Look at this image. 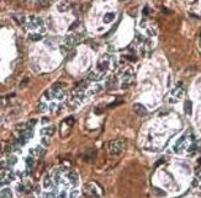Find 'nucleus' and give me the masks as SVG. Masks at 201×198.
Listing matches in <instances>:
<instances>
[{
  "instance_id": "f257e3e1",
  "label": "nucleus",
  "mask_w": 201,
  "mask_h": 198,
  "mask_svg": "<svg viewBox=\"0 0 201 198\" xmlns=\"http://www.w3.org/2000/svg\"><path fill=\"white\" fill-rule=\"evenodd\" d=\"M115 68H116V58L110 54H104L98 62L96 71L101 74L102 76H105V74L107 71L114 70Z\"/></svg>"
},
{
  "instance_id": "f03ea898",
  "label": "nucleus",
  "mask_w": 201,
  "mask_h": 198,
  "mask_svg": "<svg viewBox=\"0 0 201 198\" xmlns=\"http://www.w3.org/2000/svg\"><path fill=\"white\" fill-rule=\"evenodd\" d=\"M120 75L122 78V84H121V88L122 89H127L131 84H132V80H133V70L131 67H126L123 68L121 71H120Z\"/></svg>"
},
{
  "instance_id": "7ed1b4c3",
  "label": "nucleus",
  "mask_w": 201,
  "mask_h": 198,
  "mask_svg": "<svg viewBox=\"0 0 201 198\" xmlns=\"http://www.w3.org/2000/svg\"><path fill=\"white\" fill-rule=\"evenodd\" d=\"M29 28L31 31H34L35 33H41L45 31V24H43V20L40 19V17H35V16H31L30 17V21H29Z\"/></svg>"
},
{
  "instance_id": "20e7f679",
  "label": "nucleus",
  "mask_w": 201,
  "mask_h": 198,
  "mask_svg": "<svg viewBox=\"0 0 201 198\" xmlns=\"http://www.w3.org/2000/svg\"><path fill=\"white\" fill-rule=\"evenodd\" d=\"M126 148V143L123 140H114L109 143V153L112 156H118Z\"/></svg>"
},
{
  "instance_id": "39448f33",
  "label": "nucleus",
  "mask_w": 201,
  "mask_h": 198,
  "mask_svg": "<svg viewBox=\"0 0 201 198\" xmlns=\"http://www.w3.org/2000/svg\"><path fill=\"white\" fill-rule=\"evenodd\" d=\"M78 43V36L75 35H69L64 38L63 41V45L60 46V50L62 53H68L69 50H72V48Z\"/></svg>"
},
{
  "instance_id": "423d86ee",
  "label": "nucleus",
  "mask_w": 201,
  "mask_h": 198,
  "mask_svg": "<svg viewBox=\"0 0 201 198\" xmlns=\"http://www.w3.org/2000/svg\"><path fill=\"white\" fill-rule=\"evenodd\" d=\"M62 84H56L51 91V96L52 99H56V100H63L64 96H65V91L63 90V88H60Z\"/></svg>"
},
{
  "instance_id": "0eeeda50",
  "label": "nucleus",
  "mask_w": 201,
  "mask_h": 198,
  "mask_svg": "<svg viewBox=\"0 0 201 198\" xmlns=\"http://www.w3.org/2000/svg\"><path fill=\"white\" fill-rule=\"evenodd\" d=\"M183 96H184V89H183L181 85H178V86L170 93V99H169V101H170V102H176V101L183 99Z\"/></svg>"
},
{
  "instance_id": "6e6552de",
  "label": "nucleus",
  "mask_w": 201,
  "mask_h": 198,
  "mask_svg": "<svg viewBox=\"0 0 201 198\" xmlns=\"http://www.w3.org/2000/svg\"><path fill=\"white\" fill-rule=\"evenodd\" d=\"M84 195L88 198H99L100 195L96 192V187L94 183H88L84 187Z\"/></svg>"
},
{
  "instance_id": "1a4fd4ad",
  "label": "nucleus",
  "mask_w": 201,
  "mask_h": 198,
  "mask_svg": "<svg viewBox=\"0 0 201 198\" xmlns=\"http://www.w3.org/2000/svg\"><path fill=\"white\" fill-rule=\"evenodd\" d=\"M67 180L72 186H77L79 183V176L75 171H68L67 172Z\"/></svg>"
},
{
  "instance_id": "9d476101",
  "label": "nucleus",
  "mask_w": 201,
  "mask_h": 198,
  "mask_svg": "<svg viewBox=\"0 0 201 198\" xmlns=\"http://www.w3.org/2000/svg\"><path fill=\"white\" fill-rule=\"evenodd\" d=\"M133 110H135V112L138 116H146L147 114V108L143 105H141V103H135L133 105Z\"/></svg>"
},
{
  "instance_id": "9b49d317",
  "label": "nucleus",
  "mask_w": 201,
  "mask_h": 198,
  "mask_svg": "<svg viewBox=\"0 0 201 198\" xmlns=\"http://www.w3.org/2000/svg\"><path fill=\"white\" fill-rule=\"evenodd\" d=\"M56 133V127L54 126H50V127H46V128H42L41 129V134L42 137H52L53 134Z\"/></svg>"
},
{
  "instance_id": "f8f14e48",
  "label": "nucleus",
  "mask_w": 201,
  "mask_h": 198,
  "mask_svg": "<svg viewBox=\"0 0 201 198\" xmlns=\"http://www.w3.org/2000/svg\"><path fill=\"white\" fill-rule=\"evenodd\" d=\"M43 153H45V149H43V147H40V145L30 149V154H31V156H34V157L41 156V155H43Z\"/></svg>"
},
{
  "instance_id": "ddd939ff",
  "label": "nucleus",
  "mask_w": 201,
  "mask_h": 198,
  "mask_svg": "<svg viewBox=\"0 0 201 198\" xmlns=\"http://www.w3.org/2000/svg\"><path fill=\"white\" fill-rule=\"evenodd\" d=\"M57 7H58V10H59L60 12H65V11H68V10L70 9V5H69L68 1H65V0H60V1L57 4Z\"/></svg>"
},
{
  "instance_id": "4468645a",
  "label": "nucleus",
  "mask_w": 201,
  "mask_h": 198,
  "mask_svg": "<svg viewBox=\"0 0 201 198\" xmlns=\"http://www.w3.org/2000/svg\"><path fill=\"white\" fill-rule=\"evenodd\" d=\"M116 85H117L116 79H109V80L106 81V84H105V88H106L107 90H112V89L116 88Z\"/></svg>"
},
{
  "instance_id": "2eb2a0df",
  "label": "nucleus",
  "mask_w": 201,
  "mask_h": 198,
  "mask_svg": "<svg viewBox=\"0 0 201 198\" xmlns=\"http://www.w3.org/2000/svg\"><path fill=\"white\" fill-rule=\"evenodd\" d=\"M0 198H12V192L9 188H4L0 192Z\"/></svg>"
},
{
  "instance_id": "dca6fc26",
  "label": "nucleus",
  "mask_w": 201,
  "mask_h": 198,
  "mask_svg": "<svg viewBox=\"0 0 201 198\" xmlns=\"http://www.w3.org/2000/svg\"><path fill=\"white\" fill-rule=\"evenodd\" d=\"M25 162H26V166H27V170L30 171L32 167H34V165H35V159H34V156H29V157H26V160H25Z\"/></svg>"
},
{
  "instance_id": "f3484780",
  "label": "nucleus",
  "mask_w": 201,
  "mask_h": 198,
  "mask_svg": "<svg viewBox=\"0 0 201 198\" xmlns=\"http://www.w3.org/2000/svg\"><path fill=\"white\" fill-rule=\"evenodd\" d=\"M42 186H43V188H51L52 187V179L50 176H45V179L42 181Z\"/></svg>"
},
{
  "instance_id": "a211bd4d",
  "label": "nucleus",
  "mask_w": 201,
  "mask_h": 198,
  "mask_svg": "<svg viewBox=\"0 0 201 198\" xmlns=\"http://www.w3.org/2000/svg\"><path fill=\"white\" fill-rule=\"evenodd\" d=\"M114 19H115V14H114V12H109V14H105V16H104V22H106V24H110L111 21H114Z\"/></svg>"
},
{
  "instance_id": "6ab92c4d",
  "label": "nucleus",
  "mask_w": 201,
  "mask_h": 198,
  "mask_svg": "<svg viewBox=\"0 0 201 198\" xmlns=\"http://www.w3.org/2000/svg\"><path fill=\"white\" fill-rule=\"evenodd\" d=\"M42 38V35L41 33H30L29 35V40H31V41H34V42H36V41H40Z\"/></svg>"
},
{
  "instance_id": "aec40b11",
  "label": "nucleus",
  "mask_w": 201,
  "mask_h": 198,
  "mask_svg": "<svg viewBox=\"0 0 201 198\" xmlns=\"http://www.w3.org/2000/svg\"><path fill=\"white\" fill-rule=\"evenodd\" d=\"M184 110H185V113L186 114H191V101L186 100L185 103H184Z\"/></svg>"
},
{
  "instance_id": "412c9836",
  "label": "nucleus",
  "mask_w": 201,
  "mask_h": 198,
  "mask_svg": "<svg viewBox=\"0 0 201 198\" xmlns=\"http://www.w3.org/2000/svg\"><path fill=\"white\" fill-rule=\"evenodd\" d=\"M48 110V106L45 103V102H40L38 105H37V111L38 112H46Z\"/></svg>"
},
{
  "instance_id": "4be33fe9",
  "label": "nucleus",
  "mask_w": 201,
  "mask_h": 198,
  "mask_svg": "<svg viewBox=\"0 0 201 198\" xmlns=\"http://www.w3.org/2000/svg\"><path fill=\"white\" fill-rule=\"evenodd\" d=\"M17 162V157L16 156H10L9 159H6V165L7 166H14Z\"/></svg>"
},
{
  "instance_id": "5701e85b",
  "label": "nucleus",
  "mask_w": 201,
  "mask_h": 198,
  "mask_svg": "<svg viewBox=\"0 0 201 198\" xmlns=\"http://www.w3.org/2000/svg\"><path fill=\"white\" fill-rule=\"evenodd\" d=\"M64 123H65L68 127H73V124L75 123V119H74V117H68V118L64 121Z\"/></svg>"
},
{
  "instance_id": "b1692460",
  "label": "nucleus",
  "mask_w": 201,
  "mask_h": 198,
  "mask_svg": "<svg viewBox=\"0 0 201 198\" xmlns=\"http://www.w3.org/2000/svg\"><path fill=\"white\" fill-rule=\"evenodd\" d=\"M41 142H42V145L43 147H48L51 144V140H50V137H42V139H41Z\"/></svg>"
},
{
  "instance_id": "393cba45",
  "label": "nucleus",
  "mask_w": 201,
  "mask_h": 198,
  "mask_svg": "<svg viewBox=\"0 0 201 198\" xmlns=\"http://www.w3.org/2000/svg\"><path fill=\"white\" fill-rule=\"evenodd\" d=\"M195 174H196V180L199 181V185H200V181H201V166L196 167V170H195Z\"/></svg>"
},
{
  "instance_id": "a878e982",
  "label": "nucleus",
  "mask_w": 201,
  "mask_h": 198,
  "mask_svg": "<svg viewBox=\"0 0 201 198\" xmlns=\"http://www.w3.org/2000/svg\"><path fill=\"white\" fill-rule=\"evenodd\" d=\"M123 101L122 100H118V101H116V102H112V103H110L109 106H107V108H112V107H116V106H118V105H121Z\"/></svg>"
},
{
  "instance_id": "bb28decb",
  "label": "nucleus",
  "mask_w": 201,
  "mask_h": 198,
  "mask_svg": "<svg viewBox=\"0 0 201 198\" xmlns=\"http://www.w3.org/2000/svg\"><path fill=\"white\" fill-rule=\"evenodd\" d=\"M36 123H37V121L32 118V119H30V121L26 123V126H27V127H30V128H34V126H35Z\"/></svg>"
},
{
  "instance_id": "cd10ccee",
  "label": "nucleus",
  "mask_w": 201,
  "mask_h": 198,
  "mask_svg": "<svg viewBox=\"0 0 201 198\" xmlns=\"http://www.w3.org/2000/svg\"><path fill=\"white\" fill-rule=\"evenodd\" d=\"M153 192H154L155 195H158V196H165V192L160 191V190H159V188H157V187H154V188H153Z\"/></svg>"
},
{
  "instance_id": "c85d7f7f",
  "label": "nucleus",
  "mask_w": 201,
  "mask_h": 198,
  "mask_svg": "<svg viewBox=\"0 0 201 198\" xmlns=\"http://www.w3.org/2000/svg\"><path fill=\"white\" fill-rule=\"evenodd\" d=\"M78 195H79V192H78L77 190H73V191L70 192V195H69V198H77L78 197Z\"/></svg>"
},
{
  "instance_id": "c756f323",
  "label": "nucleus",
  "mask_w": 201,
  "mask_h": 198,
  "mask_svg": "<svg viewBox=\"0 0 201 198\" xmlns=\"http://www.w3.org/2000/svg\"><path fill=\"white\" fill-rule=\"evenodd\" d=\"M41 5L42 6H48L50 5V0H41Z\"/></svg>"
},
{
  "instance_id": "7c9ffc66",
  "label": "nucleus",
  "mask_w": 201,
  "mask_h": 198,
  "mask_svg": "<svg viewBox=\"0 0 201 198\" xmlns=\"http://www.w3.org/2000/svg\"><path fill=\"white\" fill-rule=\"evenodd\" d=\"M57 198H67V193H65V191L60 192V193H59V196H58Z\"/></svg>"
},
{
  "instance_id": "2f4dec72",
  "label": "nucleus",
  "mask_w": 201,
  "mask_h": 198,
  "mask_svg": "<svg viewBox=\"0 0 201 198\" xmlns=\"http://www.w3.org/2000/svg\"><path fill=\"white\" fill-rule=\"evenodd\" d=\"M50 122V118L48 117H43L42 118V123H48Z\"/></svg>"
},
{
  "instance_id": "473e14b6",
  "label": "nucleus",
  "mask_w": 201,
  "mask_h": 198,
  "mask_svg": "<svg viewBox=\"0 0 201 198\" xmlns=\"http://www.w3.org/2000/svg\"><path fill=\"white\" fill-rule=\"evenodd\" d=\"M27 80H29V79H27V78H25V79H24V81H22V83H21V85H20V86H21V88H22V86H24V85H25V84H27Z\"/></svg>"
},
{
  "instance_id": "72a5a7b5",
  "label": "nucleus",
  "mask_w": 201,
  "mask_h": 198,
  "mask_svg": "<svg viewBox=\"0 0 201 198\" xmlns=\"http://www.w3.org/2000/svg\"><path fill=\"white\" fill-rule=\"evenodd\" d=\"M2 105H4V100H2V99H0V107H1Z\"/></svg>"
},
{
  "instance_id": "f704fd0d",
  "label": "nucleus",
  "mask_w": 201,
  "mask_h": 198,
  "mask_svg": "<svg viewBox=\"0 0 201 198\" xmlns=\"http://www.w3.org/2000/svg\"><path fill=\"white\" fill-rule=\"evenodd\" d=\"M0 147H1V144H0ZM2 151H4V150H1V149H0V155H1V153H2Z\"/></svg>"
},
{
  "instance_id": "c9c22d12",
  "label": "nucleus",
  "mask_w": 201,
  "mask_h": 198,
  "mask_svg": "<svg viewBox=\"0 0 201 198\" xmlns=\"http://www.w3.org/2000/svg\"><path fill=\"white\" fill-rule=\"evenodd\" d=\"M199 164H200V165H201V157H200V159H199Z\"/></svg>"
},
{
  "instance_id": "e433bc0d",
  "label": "nucleus",
  "mask_w": 201,
  "mask_h": 198,
  "mask_svg": "<svg viewBox=\"0 0 201 198\" xmlns=\"http://www.w3.org/2000/svg\"><path fill=\"white\" fill-rule=\"evenodd\" d=\"M0 118H1V116H0Z\"/></svg>"
}]
</instances>
